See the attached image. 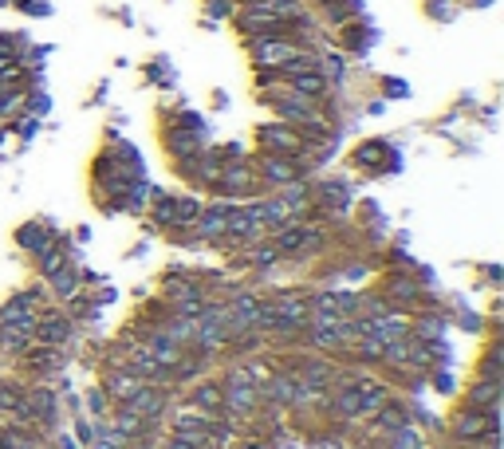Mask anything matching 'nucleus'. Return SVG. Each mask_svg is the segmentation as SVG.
<instances>
[{
  "label": "nucleus",
  "mask_w": 504,
  "mask_h": 449,
  "mask_svg": "<svg viewBox=\"0 0 504 449\" xmlns=\"http://www.w3.org/2000/svg\"><path fill=\"white\" fill-rule=\"evenodd\" d=\"M304 56H316V52L300 48L292 36H252V63L260 71H280L284 63L304 60Z\"/></svg>",
  "instance_id": "1"
},
{
  "label": "nucleus",
  "mask_w": 504,
  "mask_h": 449,
  "mask_svg": "<svg viewBox=\"0 0 504 449\" xmlns=\"http://www.w3.org/2000/svg\"><path fill=\"white\" fill-rule=\"evenodd\" d=\"M497 426H500V406H489V410L465 406V410H457V414L449 418V434H453V442H461V445L476 442L484 429H497Z\"/></svg>",
  "instance_id": "2"
},
{
  "label": "nucleus",
  "mask_w": 504,
  "mask_h": 449,
  "mask_svg": "<svg viewBox=\"0 0 504 449\" xmlns=\"http://www.w3.org/2000/svg\"><path fill=\"white\" fill-rule=\"evenodd\" d=\"M268 241L280 249V256H300L308 249H316L319 241H324V233H319L316 225H304V221H288L284 229H272Z\"/></svg>",
  "instance_id": "3"
},
{
  "label": "nucleus",
  "mask_w": 504,
  "mask_h": 449,
  "mask_svg": "<svg viewBox=\"0 0 504 449\" xmlns=\"http://www.w3.org/2000/svg\"><path fill=\"white\" fill-rule=\"evenodd\" d=\"M260 150L284 154V158H300L308 150V139L288 123H268V126H260Z\"/></svg>",
  "instance_id": "4"
},
{
  "label": "nucleus",
  "mask_w": 504,
  "mask_h": 449,
  "mask_svg": "<svg viewBox=\"0 0 504 449\" xmlns=\"http://www.w3.org/2000/svg\"><path fill=\"white\" fill-rule=\"evenodd\" d=\"M256 166L252 162H221V173H217V194L225 197H249L256 189Z\"/></svg>",
  "instance_id": "5"
},
{
  "label": "nucleus",
  "mask_w": 504,
  "mask_h": 449,
  "mask_svg": "<svg viewBox=\"0 0 504 449\" xmlns=\"http://www.w3.org/2000/svg\"><path fill=\"white\" fill-rule=\"evenodd\" d=\"M170 414V429L173 434H205V429H213L221 414H213V410H201L194 402H178V406L166 410Z\"/></svg>",
  "instance_id": "6"
},
{
  "label": "nucleus",
  "mask_w": 504,
  "mask_h": 449,
  "mask_svg": "<svg viewBox=\"0 0 504 449\" xmlns=\"http://www.w3.org/2000/svg\"><path fill=\"white\" fill-rule=\"evenodd\" d=\"M300 173H304L300 158H284V154H260V166H256V178L272 189L288 186V181H300Z\"/></svg>",
  "instance_id": "7"
},
{
  "label": "nucleus",
  "mask_w": 504,
  "mask_h": 449,
  "mask_svg": "<svg viewBox=\"0 0 504 449\" xmlns=\"http://www.w3.org/2000/svg\"><path fill=\"white\" fill-rule=\"evenodd\" d=\"M123 406H126V410H134V414H139L142 421H150V426H154L158 418H166V410H170V394L162 390L158 382H146V387L134 394L131 402H123Z\"/></svg>",
  "instance_id": "8"
},
{
  "label": "nucleus",
  "mask_w": 504,
  "mask_h": 449,
  "mask_svg": "<svg viewBox=\"0 0 504 449\" xmlns=\"http://www.w3.org/2000/svg\"><path fill=\"white\" fill-rule=\"evenodd\" d=\"M142 387H146V379H142V374H134L131 366H118V371H111V374L103 379V394L111 398V406H123V402H131Z\"/></svg>",
  "instance_id": "9"
},
{
  "label": "nucleus",
  "mask_w": 504,
  "mask_h": 449,
  "mask_svg": "<svg viewBox=\"0 0 504 449\" xmlns=\"http://www.w3.org/2000/svg\"><path fill=\"white\" fill-rule=\"evenodd\" d=\"M292 374H296L300 382H308V387H327L332 390V382L339 379V366L327 363V359H311V355H304L296 366H288Z\"/></svg>",
  "instance_id": "10"
},
{
  "label": "nucleus",
  "mask_w": 504,
  "mask_h": 449,
  "mask_svg": "<svg viewBox=\"0 0 504 449\" xmlns=\"http://www.w3.org/2000/svg\"><path fill=\"white\" fill-rule=\"evenodd\" d=\"M272 308H276V324H288V327H300L304 332L308 324V292H284V296L272 300Z\"/></svg>",
  "instance_id": "11"
},
{
  "label": "nucleus",
  "mask_w": 504,
  "mask_h": 449,
  "mask_svg": "<svg viewBox=\"0 0 504 449\" xmlns=\"http://www.w3.org/2000/svg\"><path fill=\"white\" fill-rule=\"evenodd\" d=\"M71 335H76V327H71V319L60 316V311H48V316L36 319V343H44V347H63Z\"/></svg>",
  "instance_id": "12"
},
{
  "label": "nucleus",
  "mask_w": 504,
  "mask_h": 449,
  "mask_svg": "<svg viewBox=\"0 0 504 449\" xmlns=\"http://www.w3.org/2000/svg\"><path fill=\"white\" fill-rule=\"evenodd\" d=\"M40 319V304L32 292H16L0 304V324H36Z\"/></svg>",
  "instance_id": "13"
},
{
  "label": "nucleus",
  "mask_w": 504,
  "mask_h": 449,
  "mask_svg": "<svg viewBox=\"0 0 504 449\" xmlns=\"http://www.w3.org/2000/svg\"><path fill=\"white\" fill-rule=\"evenodd\" d=\"M236 24H241L249 36H288L292 24L280 20V16H268V12H256V8H241V16H236Z\"/></svg>",
  "instance_id": "14"
},
{
  "label": "nucleus",
  "mask_w": 504,
  "mask_h": 449,
  "mask_svg": "<svg viewBox=\"0 0 504 449\" xmlns=\"http://www.w3.org/2000/svg\"><path fill=\"white\" fill-rule=\"evenodd\" d=\"M228 213H233V205H213V209H201V217L194 221L197 229V241H225V229H228Z\"/></svg>",
  "instance_id": "15"
},
{
  "label": "nucleus",
  "mask_w": 504,
  "mask_h": 449,
  "mask_svg": "<svg viewBox=\"0 0 504 449\" xmlns=\"http://www.w3.org/2000/svg\"><path fill=\"white\" fill-rule=\"evenodd\" d=\"M24 414L36 418V421H44V426H52V421H56V414H60L56 394H52L48 387H32L28 398H24Z\"/></svg>",
  "instance_id": "16"
},
{
  "label": "nucleus",
  "mask_w": 504,
  "mask_h": 449,
  "mask_svg": "<svg viewBox=\"0 0 504 449\" xmlns=\"http://www.w3.org/2000/svg\"><path fill=\"white\" fill-rule=\"evenodd\" d=\"M500 387H504V379H481L476 374V382L465 390V406H473V410L500 406Z\"/></svg>",
  "instance_id": "17"
},
{
  "label": "nucleus",
  "mask_w": 504,
  "mask_h": 449,
  "mask_svg": "<svg viewBox=\"0 0 504 449\" xmlns=\"http://www.w3.org/2000/svg\"><path fill=\"white\" fill-rule=\"evenodd\" d=\"M189 402L201 406V410H213V414H221V402H225L221 379H197L194 387H189Z\"/></svg>",
  "instance_id": "18"
},
{
  "label": "nucleus",
  "mask_w": 504,
  "mask_h": 449,
  "mask_svg": "<svg viewBox=\"0 0 504 449\" xmlns=\"http://www.w3.org/2000/svg\"><path fill=\"white\" fill-rule=\"evenodd\" d=\"M16 245H20L24 253H32V256H44V253L52 249V245H56V237H52L44 225L28 221V225H20V229H16Z\"/></svg>",
  "instance_id": "19"
},
{
  "label": "nucleus",
  "mask_w": 504,
  "mask_h": 449,
  "mask_svg": "<svg viewBox=\"0 0 504 449\" xmlns=\"http://www.w3.org/2000/svg\"><path fill=\"white\" fill-rule=\"evenodd\" d=\"M382 442H387V449H429V437L421 434L418 421H406V426L382 434Z\"/></svg>",
  "instance_id": "20"
},
{
  "label": "nucleus",
  "mask_w": 504,
  "mask_h": 449,
  "mask_svg": "<svg viewBox=\"0 0 504 449\" xmlns=\"http://www.w3.org/2000/svg\"><path fill=\"white\" fill-rule=\"evenodd\" d=\"M111 429L118 437H126V442H139V437L150 429V421H142L134 410H126V406H118L115 414H111Z\"/></svg>",
  "instance_id": "21"
},
{
  "label": "nucleus",
  "mask_w": 504,
  "mask_h": 449,
  "mask_svg": "<svg viewBox=\"0 0 504 449\" xmlns=\"http://www.w3.org/2000/svg\"><path fill=\"white\" fill-rule=\"evenodd\" d=\"M406 421H414L410 418V410L402 406V402H387V406L374 414V434H390V429H398V426H406Z\"/></svg>",
  "instance_id": "22"
},
{
  "label": "nucleus",
  "mask_w": 504,
  "mask_h": 449,
  "mask_svg": "<svg viewBox=\"0 0 504 449\" xmlns=\"http://www.w3.org/2000/svg\"><path fill=\"white\" fill-rule=\"evenodd\" d=\"M166 146H170V154H173L178 162L197 158V154H201V134H189V131H170V134H166Z\"/></svg>",
  "instance_id": "23"
},
{
  "label": "nucleus",
  "mask_w": 504,
  "mask_h": 449,
  "mask_svg": "<svg viewBox=\"0 0 504 449\" xmlns=\"http://www.w3.org/2000/svg\"><path fill=\"white\" fill-rule=\"evenodd\" d=\"M387 304H418V288L410 277H387Z\"/></svg>",
  "instance_id": "24"
},
{
  "label": "nucleus",
  "mask_w": 504,
  "mask_h": 449,
  "mask_svg": "<svg viewBox=\"0 0 504 449\" xmlns=\"http://www.w3.org/2000/svg\"><path fill=\"white\" fill-rule=\"evenodd\" d=\"M48 280H52V292H56L60 300L79 296V272H76V264H63L56 277H48Z\"/></svg>",
  "instance_id": "25"
},
{
  "label": "nucleus",
  "mask_w": 504,
  "mask_h": 449,
  "mask_svg": "<svg viewBox=\"0 0 504 449\" xmlns=\"http://www.w3.org/2000/svg\"><path fill=\"white\" fill-rule=\"evenodd\" d=\"M382 347H387V343H382V339H374V335H355V343L347 347V351L359 355L363 363H382Z\"/></svg>",
  "instance_id": "26"
},
{
  "label": "nucleus",
  "mask_w": 504,
  "mask_h": 449,
  "mask_svg": "<svg viewBox=\"0 0 504 449\" xmlns=\"http://www.w3.org/2000/svg\"><path fill=\"white\" fill-rule=\"evenodd\" d=\"M276 261H284V256H280V249L272 241H252L249 245V264H252V269H272Z\"/></svg>",
  "instance_id": "27"
},
{
  "label": "nucleus",
  "mask_w": 504,
  "mask_h": 449,
  "mask_svg": "<svg viewBox=\"0 0 504 449\" xmlns=\"http://www.w3.org/2000/svg\"><path fill=\"white\" fill-rule=\"evenodd\" d=\"M201 201L197 197H173V213H178V225L173 229H194V221L201 217Z\"/></svg>",
  "instance_id": "28"
},
{
  "label": "nucleus",
  "mask_w": 504,
  "mask_h": 449,
  "mask_svg": "<svg viewBox=\"0 0 504 449\" xmlns=\"http://www.w3.org/2000/svg\"><path fill=\"white\" fill-rule=\"evenodd\" d=\"M500 351H504L500 343H492V347H489V355H484L481 366H476V374H481V379H504V366H500V363H504V355H500Z\"/></svg>",
  "instance_id": "29"
},
{
  "label": "nucleus",
  "mask_w": 504,
  "mask_h": 449,
  "mask_svg": "<svg viewBox=\"0 0 504 449\" xmlns=\"http://www.w3.org/2000/svg\"><path fill=\"white\" fill-rule=\"evenodd\" d=\"M0 410L4 414H20V418H28L24 414V394L12 387V382H0Z\"/></svg>",
  "instance_id": "30"
},
{
  "label": "nucleus",
  "mask_w": 504,
  "mask_h": 449,
  "mask_svg": "<svg viewBox=\"0 0 504 449\" xmlns=\"http://www.w3.org/2000/svg\"><path fill=\"white\" fill-rule=\"evenodd\" d=\"M150 217L158 221L162 229H173L178 225V213H173V197L170 194H158V201L150 205Z\"/></svg>",
  "instance_id": "31"
},
{
  "label": "nucleus",
  "mask_w": 504,
  "mask_h": 449,
  "mask_svg": "<svg viewBox=\"0 0 504 449\" xmlns=\"http://www.w3.org/2000/svg\"><path fill=\"white\" fill-rule=\"evenodd\" d=\"M63 264H71V261H68V249H63V245H52V249L40 256V272H44V277H56Z\"/></svg>",
  "instance_id": "32"
},
{
  "label": "nucleus",
  "mask_w": 504,
  "mask_h": 449,
  "mask_svg": "<svg viewBox=\"0 0 504 449\" xmlns=\"http://www.w3.org/2000/svg\"><path fill=\"white\" fill-rule=\"evenodd\" d=\"M319 194H324V201H351V186L347 181H324Z\"/></svg>",
  "instance_id": "33"
},
{
  "label": "nucleus",
  "mask_w": 504,
  "mask_h": 449,
  "mask_svg": "<svg viewBox=\"0 0 504 449\" xmlns=\"http://www.w3.org/2000/svg\"><path fill=\"white\" fill-rule=\"evenodd\" d=\"M87 406H91V414H95V418H107V410H111V398L103 394V387H95V390L87 394Z\"/></svg>",
  "instance_id": "34"
},
{
  "label": "nucleus",
  "mask_w": 504,
  "mask_h": 449,
  "mask_svg": "<svg viewBox=\"0 0 504 449\" xmlns=\"http://www.w3.org/2000/svg\"><path fill=\"white\" fill-rule=\"evenodd\" d=\"M209 12H213V16H228V12H233V4H228V0H209Z\"/></svg>",
  "instance_id": "35"
},
{
  "label": "nucleus",
  "mask_w": 504,
  "mask_h": 449,
  "mask_svg": "<svg viewBox=\"0 0 504 449\" xmlns=\"http://www.w3.org/2000/svg\"><path fill=\"white\" fill-rule=\"evenodd\" d=\"M60 449H76V437H71V434H60Z\"/></svg>",
  "instance_id": "36"
},
{
  "label": "nucleus",
  "mask_w": 504,
  "mask_h": 449,
  "mask_svg": "<svg viewBox=\"0 0 504 449\" xmlns=\"http://www.w3.org/2000/svg\"><path fill=\"white\" fill-rule=\"evenodd\" d=\"M126 449H131V445H126Z\"/></svg>",
  "instance_id": "37"
}]
</instances>
